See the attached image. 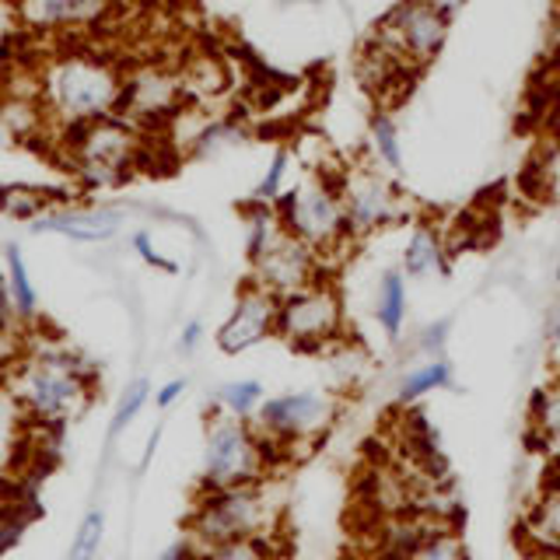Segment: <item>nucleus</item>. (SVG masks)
Segmentation results:
<instances>
[{
	"instance_id": "2",
	"label": "nucleus",
	"mask_w": 560,
	"mask_h": 560,
	"mask_svg": "<svg viewBox=\"0 0 560 560\" xmlns=\"http://www.w3.org/2000/svg\"><path fill=\"white\" fill-rule=\"evenodd\" d=\"M95 393V368L74 350L46 347L14 375V396L35 428H60L78 417Z\"/></svg>"
},
{
	"instance_id": "39",
	"label": "nucleus",
	"mask_w": 560,
	"mask_h": 560,
	"mask_svg": "<svg viewBox=\"0 0 560 560\" xmlns=\"http://www.w3.org/2000/svg\"><path fill=\"white\" fill-rule=\"evenodd\" d=\"M154 560H203V553H200L197 542L186 536L183 542H175V547H168L165 553H158Z\"/></svg>"
},
{
	"instance_id": "36",
	"label": "nucleus",
	"mask_w": 560,
	"mask_h": 560,
	"mask_svg": "<svg viewBox=\"0 0 560 560\" xmlns=\"http://www.w3.org/2000/svg\"><path fill=\"white\" fill-rule=\"evenodd\" d=\"M133 253L148 262V267H154V270H165V273H179V262H172V259H165L162 253L154 249V238L148 235V232H137L133 235Z\"/></svg>"
},
{
	"instance_id": "4",
	"label": "nucleus",
	"mask_w": 560,
	"mask_h": 560,
	"mask_svg": "<svg viewBox=\"0 0 560 560\" xmlns=\"http://www.w3.org/2000/svg\"><path fill=\"white\" fill-rule=\"evenodd\" d=\"M280 508L262 483L200 490L186 518V536L200 550L218 547V542L249 539V536H273Z\"/></svg>"
},
{
	"instance_id": "24",
	"label": "nucleus",
	"mask_w": 560,
	"mask_h": 560,
	"mask_svg": "<svg viewBox=\"0 0 560 560\" xmlns=\"http://www.w3.org/2000/svg\"><path fill=\"white\" fill-rule=\"evenodd\" d=\"M4 277H8V288L14 298V308H18V319L32 323L39 315V291L32 284V273H28V262L22 256L18 245H8L4 249Z\"/></svg>"
},
{
	"instance_id": "11",
	"label": "nucleus",
	"mask_w": 560,
	"mask_h": 560,
	"mask_svg": "<svg viewBox=\"0 0 560 560\" xmlns=\"http://www.w3.org/2000/svg\"><path fill=\"white\" fill-rule=\"evenodd\" d=\"M249 267H253L249 277L256 280V284L273 291L277 298L294 294V291L315 284V280L329 277L326 273V259L315 249H308L302 238H294L291 232H284V228H280V235L249 262Z\"/></svg>"
},
{
	"instance_id": "25",
	"label": "nucleus",
	"mask_w": 560,
	"mask_h": 560,
	"mask_svg": "<svg viewBox=\"0 0 560 560\" xmlns=\"http://www.w3.org/2000/svg\"><path fill=\"white\" fill-rule=\"evenodd\" d=\"M183 88L186 95H197V98H214L228 88V70L218 57H192L186 67H183Z\"/></svg>"
},
{
	"instance_id": "1",
	"label": "nucleus",
	"mask_w": 560,
	"mask_h": 560,
	"mask_svg": "<svg viewBox=\"0 0 560 560\" xmlns=\"http://www.w3.org/2000/svg\"><path fill=\"white\" fill-rule=\"evenodd\" d=\"M127 74L116 60L95 49H67L52 57L39 74V95L52 122L63 130L119 116Z\"/></svg>"
},
{
	"instance_id": "31",
	"label": "nucleus",
	"mask_w": 560,
	"mask_h": 560,
	"mask_svg": "<svg viewBox=\"0 0 560 560\" xmlns=\"http://www.w3.org/2000/svg\"><path fill=\"white\" fill-rule=\"evenodd\" d=\"M102 539H105V512L102 508H92L78 525V536L70 542L67 560H95L102 550Z\"/></svg>"
},
{
	"instance_id": "6",
	"label": "nucleus",
	"mask_w": 560,
	"mask_h": 560,
	"mask_svg": "<svg viewBox=\"0 0 560 560\" xmlns=\"http://www.w3.org/2000/svg\"><path fill=\"white\" fill-rule=\"evenodd\" d=\"M67 158L84 186L116 189L130 179L140 158H144V137H140L137 122L109 116L67 130Z\"/></svg>"
},
{
	"instance_id": "8",
	"label": "nucleus",
	"mask_w": 560,
	"mask_h": 560,
	"mask_svg": "<svg viewBox=\"0 0 560 560\" xmlns=\"http://www.w3.org/2000/svg\"><path fill=\"white\" fill-rule=\"evenodd\" d=\"M337 399L319 389H294L280 393L259 402L253 424L259 428L262 438H270L280 448H302L319 442V438L332 428L337 420Z\"/></svg>"
},
{
	"instance_id": "14",
	"label": "nucleus",
	"mask_w": 560,
	"mask_h": 560,
	"mask_svg": "<svg viewBox=\"0 0 560 560\" xmlns=\"http://www.w3.org/2000/svg\"><path fill=\"white\" fill-rule=\"evenodd\" d=\"M127 210L122 207H74L60 203L39 221H32V232L39 235H67L74 242H105L122 232Z\"/></svg>"
},
{
	"instance_id": "42",
	"label": "nucleus",
	"mask_w": 560,
	"mask_h": 560,
	"mask_svg": "<svg viewBox=\"0 0 560 560\" xmlns=\"http://www.w3.org/2000/svg\"><path fill=\"white\" fill-rule=\"evenodd\" d=\"M158 442H162V428H154V431H151V442H148V452H144V459H140V469H148V466H151Z\"/></svg>"
},
{
	"instance_id": "12",
	"label": "nucleus",
	"mask_w": 560,
	"mask_h": 560,
	"mask_svg": "<svg viewBox=\"0 0 560 560\" xmlns=\"http://www.w3.org/2000/svg\"><path fill=\"white\" fill-rule=\"evenodd\" d=\"M277 308H280V298L273 291L256 284L253 277L245 280L235 294V305L228 312V319L214 332L221 354L238 358L245 350H253L259 343H267L270 337H277Z\"/></svg>"
},
{
	"instance_id": "28",
	"label": "nucleus",
	"mask_w": 560,
	"mask_h": 560,
	"mask_svg": "<svg viewBox=\"0 0 560 560\" xmlns=\"http://www.w3.org/2000/svg\"><path fill=\"white\" fill-rule=\"evenodd\" d=\"M214 402L224 413L235 417H256L259 402H262V382L259 378H238V382H224Z\"/></svg>"
},
{
	"instance_id": "5",
	"label": "nucleus",
	"mask_w": 560,
	"mask_h": 560,
	"mask_svg": "<svg viewBox=\"0 0 560 560\" xmlns=\"http://www.w3.org/2000/svg\"><path fill=\"white\" fill-rule=\"evenodd\" d=\"M280 228L302 238L308 249H315L323 259L343 253L350 245L347 232V210H343V175L315 172L305 175L302 183L288 186L273 203Z\"/></svg>"
},
{
	"instance_id": "10",
	"label": "nucleus",
	"mask_w": 560,
	"mask_h": 560,
	"mask_svg": "<svg viewBox=\"0 0 560 560\" xmlns=\"http://www.w3.org/2000/svg\"><path fill=\"white\" fill-rule=\"evenodd\" d=\"M343 210L350 242H364L407 218L402 189L375 168H354L343 175Z\"/></svg>"
},
{
	"instance_id": "22",
	"label": "nucleus",
	"mask_w": 560,
	"mask_h": 560,
	"mask_svg": "<svg viewBox=\"0 0 560 560\" xmlns=\"http://www.w3.org/2000/svg\"><path fill=\"white\" fill-rule=\"evenodd\" d=\"M368 144H372V154L378 158V165L385 172H393V175L402 172L399 122L389 109H385V105H378V109H372V116H368Z\"/></svg>"
},
{
	"instance_id": "9",
	"label": "nucleus",
	"mask_w": 560,
	"mask_h": 560,
	"mask_svg": "<svg viewBox=\"0 0 560 560\" xmlns=\"http://www.w3.org/2000/svg\"><path fill=\"white\" fill-rule=\"evenodd\" d=\"M452 18L438 11L431 0H396L375 25V35L393 43L417 70L431 67L448 43Z\"/></svg>"
},
{
	"instance_id": "45",
	"label": "nucleus",
	"mask_w": 560,
	"mask_h": 560,
	"mask_svg": "<svg viewBox=\"0 0 560 560\" xmlns=\"http://www.w3.org/2000/svg\"><path fill=\"white\" fill-rule=\"evenodd\" d=\"M280 4H323V0H280Z\"/></svg>"
},
{
	"instance_id": "47",
	"label": "nucleus",
	"mask_w": 560,
	"mask_h": 560,
	"mask_svg": "<svg viewBox=\"0 0 560 560\" xmlns=\"http://www.w3.org/2000/svg\"><path fill=\"white\" fill-rule=\"evenodd\" d=\"M553 130H557V137H560V109H557V119H553Z\"/></svg>"
},
{
	"instance_id": "17",
	"label": "nucleus",
	"mask_w": 560,
	"mask_h": 560,
	"mask_svg": "<svg viewBox=\"0 0 560 560\" xmlns=\"http://www.w3.org/2000/svg\"><path fill=\"white\" fill-rule=\"evenodd\" d=\"M402 273L413 280L424 277H452V249L442 228L428 218H417L407 245H402Z\"/></svg>"
},
{
	"instance_id": "30",
	"label": "nucleus",
	"mask_w": 560,
	"mask_h": 560,
	"mask_svg": "<svg viewBox=\"0 0 560 560\" xmlns=\"http://www.w3.org/2000/svg\"><path fill=\"white\" fill-rule=\"evenodd\" d=\"M410 560H469V553L455 525H438V529L413 550Z\"/></svg>"
},
{
	"instance_id": "44",
	"label": "nucleus",
	"mask_w": 560,
	"mask_h": 560,
	"mask_svg": "<svg viewBox=\"0 0 560 560\" xmlns=\"http://www.w3.org/2000/svg\"><path fill=\"white\" fill-rule=\"evenodd\" d=\"M550 340H553V343L560 347V315H557V319L550 323Z\"/></svg>"
},
{
	"instance_id": "19",
	"label": "nucleus",
	"mask_w": 560,
	"mask_h": 560,
	"mask_svg": "<svg viewBox=\"0 0 560 560\" xmlns=\"http://www.w3.org/2000/svg\"><path fill=\"white\" fill-rule=\"evenodd\" d=\"M407 273L402 270H385L378 277V291H375V323L382 326L385 340H399L402 337V326H407V308H410V298H407Z\"/></svg>"
},
{
	"instance_id": "3",
	"label": "nucleus",
	"mask_w": 560,
	"mask_h": 560,
	"mask_svg": "<svg viewBox=\"0 0 560 560\" xmlns=\"http://www.w3.org/2000/svg\"><path fill=\"white\" fill-rule=\"evenodd\" d=\"M288 459V452L262 438L253 417H235L214 407L203 428V469L200 490L262 483L273 463Z\"/></svg>"
},
{
	"instance_id": "23",
	"label": "nucleus",
	"mask_w": 560,
	"mask_h": 560,
	"mask_svg": "<svg viewBox=\"0 0 560 560\" xmlns=\"http://www.w3.org/2000/svg\"><path fill=\"white\" fill-rule=\"evenodd\" d=\"M529 431L539 448H560V382H550L533 393Z\"/></svg>"
},
{
	"instance_id": "35",
	"label": "nucleus",
	"mask_w": 560,
	"mask_h": 560,
	"mask_svg": "<svg viewBox=\"0 0 560 560\" xmlns=\"http://www.w3.org/2000/svg\"><path fill=\"white\" fill-rule=\"evenodd\" d=\"M448 329H452L448 319H438V323H431V326L420 329V337H417L420 354H428V358H438V354H442L445 343H448Z\"/></svg>"
},
{
	"instance_id": "26",
	"label": "nucleus",
	"mask_w": 560,
	"mask_h": 560,
	"mask_svg": "<svg viewBox=\"0 0 560 560\" xmlns=\"http://www.w3.org/2000/svg\"><path fill=\"white\" fill-rule=\"evenodd\" d=\"M277 235H280V218L273 203L249 200V207H245V259L253 262Z\"/></svg>"
},
{
	"instance_id": "37",
	"label": "nucleus",
	"mask_w": 560,
	"mask_h": 560,
	"mask_svg": "<svg viewBox=\"0 0 560 560\" xmlns=\"http://www.w3.org/2000/svg\"><path fill=\"white\" fill-rule=\"evenodd\" d=\"M18 308H14V298H11V288H8V277H0V337H11L18 329Z\"/></svg>"
},
{
	"instance_id": "7",
	"label": "nucleus",
	"mask_w": 560,
	"mask_h": 560,
	"mask_svg": "<svg viewBox=\"0 0 560 560\" xmlns=\"http://www.w3.org/2000/svg\"><path fill=\"white\" fill-rule=\"evenodd\" d=\"M277 337L298 354H326L340 347L347 337V312L343 294L332 284V277L284 294L277 308Z\"/></svg>"
},
{
	"instance_id": "27",
	"label": "nucleus",
	"mask_w": 560,
	"mask_h": 560,
	"mask_svg": "<svg viewBox=\"0 0 560 560\" xmlns=\"http://www.w3.org/2000/svg\"><path fill=\"white\" fill-rule=\"evenodd\" d=\"M39 515V508H35V498L25 494L22 498H8L0 501V557H4L8 550H14L18 542H22L28 522Z\"/></svg>"
},
{
	"instance_id": "40",
	"label": "nucleus",
	"mask_w": 560,
	"mask_h": 560,
	"mask_svg": "<svg viewBox=\"0 0 560 560\" xmlns=\"http://www.w3.org/2000/svg\"><path fill=\"white\" fill-rule=\"evenodd\" d=\"M200 340H203V323L200 319H189L183 326V332H179V350H183V354H192V350L200 347Z\"/></svg>"
},
{
	"instance_id": "33",
	"label": "nucleus",
	"mask_w": 560,
	"mask_h": 560,
	"mask_svg": "<svg viewBox=\"0 0 560 560\" xmlns=\"http://www.w3.org/2000/svg\"><path fill=\"white\" fill-rule=\"evenodd\" d=\"M238 140H245V127H238V122H232V119H218V122H207V127L197 130V137H192V151L218 154L224 148L238 144Z\"/></svg>"
},
{
	"instance_id": "41",
	"label": "nucleus",
	"mask_w": 560,
	"mask_h": 560,
	"mask_svg": "<svg viewBox=\"0 0 560 560\" xmlns=\"http://www.w3.org/2000/svg\"><path fill=\"white\" fill-rule=\"evenodd\" d=\"M431 4H434L438 11H445L448 18H455V14H459V11L469 4V0H431Z\"/></svg>"
},
{
	"instance_id": "13",
	"label": "nucleus",
	"mask_w": 560,
	"mask_h": 560,
	"mask_svg": "<svg viewBox=\"0 0 560 560\" xmlns=\"http://www.w3.org/2000/svg\"><path fill=\"white\" fill-rule=\"evenodd\" d=\"M183 98L186 88L179 74H172L165 67H140L133 74H127V84H122L119 116L137 122V127H151V122L175 116Z\"/></svg>"
},
{
	"instance_id": "43",
	"label": "nucleus",
	"mask_w": 560,
	"mask_h": 560,
	"mask_svg": "<svg viewBox=\"0 0 560 560\" xmlns=\"http://www.w3.org/2000/svg\"><path fill=\"white\" fill-rule=\"evenodd\" d=\"M533 560H560V547H539L533 550Z\"/></svg>"
},
{
	"instance_id": "32",
	"label": "nucleus",
	"mask_w": 560,
	"mask_h": 560,
	"mask_svg": "<svg viewBox=\"0 0 560 560\" xmlns=\"http://www.w3.org/2000/svg\"><path fill=\"white\" fill-rule=\"evenodd\" d=\"M288 168H291V151L288 148H277L273 158H270V165H267V172L259 175V183L253 189V200H259V203H277L280 192L288 189Z\"/></svg>"
},
{
	"instance_id": "20",
	"label": "nucleus",
	"mask_w": 560,
	"mask_h": 560,
	"mask_svg": "<svg viewBox=\"0 0 560 560\" xmlns=\"http://www.w3.org/2000/svg\"><path fill=\"white\" fill-rule=\"evenodd\" d=\"M70 203L67 192L46 189V186H25V183H8L0 186V214H8L11 221H39L49 214L52 207Z\"/></svg>"
},
{
	"instance_id": "16",
	"label": "nucleus",
	"mask_w": 560,
	"mask_h": 560,
	"mask_svg": "<svg viewBox=\"0 0 560 560\" xmlns=\"http://www.w3.org/2000/svg\"><path fill=\"white\" fill-rule=\"evenodd\" d=\"M116 0H25V18L46 32H81L105 22Z\"/></svg>"
},
{
	"instance_id": "15",
	"label": "nucleus",
	"mask_w": 560,
	"mask_h": 560,
	"mask_svg": "<svg viewBox=\"0 0 560 560\" xmlns=\"http://www.w3.org/2000/svg\"><path fill=\"white\" fill-rule=\"evenodd\" d=\"M358 78L361 84L378 98V105H389V98L402 95L407 88L402 81H413L417 78V67L402 57V52L385 43L382 35H368V43L358 52Z\"/></svg>"
},
{
	"instance_id": "29",
	"label": "nucleus",
	"mask_w": 560,
	"mask_h": 560,
	"mask_svg": "<svg viewBox=\"0 0 560 560\" xmlns=\"http://www.w3.org/2000/svg\"><path fill=\"white\" fill-rule=\"evenodd\" d=\"M200 553L203 560H273L280 547L273 536H249V539L218 542V547H207Z\"/></svg>"
},
{
	"instance_id": "34",
	"label": "nucleus",
	"mask_w": 560,
	"mask_h": 560,
	"mask_svg": "<svg viewBox=\"0 0 560 560\" xmlns=\"http://www.w3.org/2000/svg\"><path fill=\"white\" fill-rule=\"evenodd\" d=\"M148 399H151V382L148 378H137V382H130L127 385V393L119 396V402H116V413H113V434H119V431H127L133 420L140 417V410L148 407Z\"/></svg>"
},
{
	"instance_id": "38",
	"label": "nucleus",
	"mask_w": 560,
	"mask_h": 560,
	"mask_svg": "<svg viewBox=\"0 0 560 560\" xmlns=\"http://www.w3.org/2000/svg\"><path fill=\"white\" fill-rule=\"evenodd\" d=\"M183 393H186V378H172V382H165L162 389L154 393L158 410H168V407H175V402L183 399Z\"/></svg>"
},
{
	"instance_id": "21",
	"label": "nucleus",
	"mask_w": 560,
	"mask_h": 560,
	"mask_svg": "<svg viewBox=\"0 0 560 560\" xmlns=\"http://www.w3.org/2000/svg\"><path fill=\"white\" fill-rule=\"evenodd\" d=\"M452 364L445 358H428L424 364L410 368L407 375L399 378L396 385V402L399 407H413V402H420L424 396L431 393H442V389H452Z\"/></svg>"
},
{
	"instance_id": "18",
	"label": "nucleus",
	"mask_w": 560,
	"mask_h": 560,
	"mask_svg": "<svg viewBox=\"0 0 560 560\" xmlns=\"http://www.w3.org/2000/svg\"><path fill=\"white\" fill-rule=\"evenodd\" d=\"M522 542L533 550L560 547V480L547 483L522 518Z\"/></svg>"
},
{
	"instance_id": "46",
	"label": "nucleus",
	"mask_w": 560,
	"mask_h": 560,
	"mask_svg": "<svg viewBox=\"0 0 560 560\" xmlns=\"http://www.w3.org/2000/svg\"><path fill=\"white\" fill-rule=\"evenodd\" d=\"M168 8H183V4H189V0H165Z\"/></svg>"
}]
</instances>
